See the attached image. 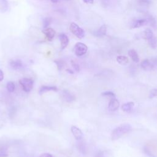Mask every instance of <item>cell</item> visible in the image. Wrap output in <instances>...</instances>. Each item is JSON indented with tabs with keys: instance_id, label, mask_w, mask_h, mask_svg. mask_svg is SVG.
<instances>
[{
	"instance_id": "obj_23",
	"label": "cell",
	"mask_w": 157,
	"mask_h": 157,
	"mask_svg": "<svg viewBox=\"0 0 157 157\" xmlns=\"http://www.w3.org/2000/svg\"><path fill=\"white\" fill-rule=\"evenodd\" d=\"M15 86L13 82H9L7 83V89L9 93H13L15 90Z\"/></svg>"
},
{
	"instance_id": "obj_3",
	"label": "cell",
	"mask_w": 157,
	"mask_h": 157,
	"mask_svg": "<svg viewBox=\"0 0 157 157\" xmlns=\"http://www.w3.org/2000/svg\"><path fill=\"white\" fill-rule=\"evenodd\" d=\"M74 53L77 56H82L86 54L88 50V47L83 43L77 42L74 45Z\"/></svg>"
},
{
	"instance_id": "obj_1",
	"label": "cell",
	"mask_w": 157,
	"mask_h": 157,
	"mask_svg": "<svg viewBox=\"0 0 157 157\" xmlns=\"http://www.w3.org/2000/svg\"><path fill=\"white\" fill-rule=\"evenodd\" d=\"M132 131V127L129 124H123L115 128L111 134V139L113 140H116L124 135L129 133Z\"/></svg>"
},
{
	"instance_id": "obj_34",
	"label": "cell",
	"mask_w": 157,
	"mask_h": 157,
	"mask_svg": "<svg viewBox=\"0 0 157 157\" xmlns=\"http://www.w3.org/2000/svg\"><path fill=\"white\" fill-rule=\"evenodd\" d=\"M52 2H54V3H56V2H58V0H50Z\"/></svg>"
},
{
	"instance_id": "obj_33",
	"label": "cell",
	"mask_w": 157,
	"mask_h": 157,
	"mask_svg": "<svg viewBox=\"0 0 157 157\" xmlns=\"http://www.w3.org/2000/svg\"><path fill=\"white\" fill-rule=\"evenodd\" d=\"M96 157H104L103 153H98V154L96 156Z\"/></svg>"
},
{
	"instance_id": "obj_15",
	"label": "cell",
	"mask_w": 157,
	"mask_h": 157,
	"mask_svg": "<svg viewBox=\"0 0 157 157\" xmlns=\"http://www.w3.org/2000/svg\"><path fill=\"white\" fill-rule=\"evenodd\" d=\"M128 55L134 62L138 63L139 61V55H138L137 52L135 50H134V49L129 50L128 51Z\"/></svg>"
},
{
	"instance_id": "obj_22",
	"label": "cell",
	"mask_w": 157,
	"mask_h": 157,
	"mask_svg": "<svg viewBox=\"0 0 157 157\" xmlns=\"http://www.w3.org/2000/svg\"><path fill=\"white\" fill-rule=\"evenodd\" d=\"M147 20L148 21V24H149L150 25H151L152 27L155 28L156 26V21L155 20V19L151 15H149L147 18Z\"/></svg>"
},
{
	"instance_id": "obj_31",
	"label": "cell",
	"mask_w": 157,
	"mask_h": 157,
	"mask_svg": "<svg viewBox=\"0 0 157 157\" xmlns=\"http://www.w3.org/2000/svg\"><path fill=\"white\" fill-rule=\"evenodd\" d=\"M3 79H4V73L0 69V82L2 81Z\"/></svg>"
},
{
	"instance_id": "obj_8",
	"label": "cell",
	"mask_w": 157,
	"mask_h": 157,
	"mask_svg": "<svg viewBox=\"0 0 157 157\" xmlns=\"http://www.w3.org/2000/svg\"><path fill=\"white\" fill-rule=\"evenodd\" d=\"M120 106V102L115 98H111L109 102L108 108L110 111H115L117 110Z\"/></svg>"
},
{
	"instance_id": "obj_30",
	"label": "cell",
	"mask_w": 157,
	"mask_h": 157,
	"mask_svg": "<svg viewBox=\"0 0 157 157\" xmlns=\"http://www.w3.org/2000/svg\"><path fill=\"white\" fill-rule=\"evenodd\" d=\"M39 157H53V156L50 153H42V155H40V156Z\"/></svg>"
},
{
	"instance_id": "obj_7",
	"label": "cell",
	"mask_w": 157,
	"mask_h": 157,
	"mask_svg": "<svg viewBox=\"0 0 157 157\" xmlns=\"http://www.w3.org/2000/svg\"><path fill=\"white\" fill-rule=\"evenodd\" d=\"M59 39L61 44V49L64 50L69 44V39L66 34L64 33H61L59 35Z\"/></svg>"
},
{
	"instance_id": "obj_13",
	"label": "cell",
	"mask_w": 157,
	"mask_h": 157,
	"mask_svg": "<svg viewBox=\"0 0 157 157\" xmlns=\"http://www.w3.org/2000/svg\"><path fill=\"white\" fill-rule=\"evenodd\" d=\"M10 66L13 69L17 70L22 67L23 63L20 59H15L10 61Z\"/></svg>"
},
{
	"instance_id": "obj_32",
	"label": "cell",
	"mask_w": 157,
	"mask_h": 157,
	"mask_svg": "<svg viewBox=\"0 0 157 157\" xmlns=\"http://www.w3.org/2000/svg\"><path fill=\"white\" fill-rule=\"evenodd\" d=\"M83 1L86 4H93L94 2V0H83Z\"/></svg>"
},
{
	"instance_id": "obj_9",
	"label": "cell",
	"mask_w": 157,
	"mask_h": 157,
	"mask_svg": "<svg viewBox=\"0 0 157 157\" xmlns=\"http://www.w3.org/2000/svg\"><path fill=\"white\" fill-rule=\"evenodd\" d=\"M148 24V21L147 18H143V19H138L136 20H134L132 23L131 24V28H139L142 26H144Z\"/></svg>"
},
{
	"instance_id": "obj_27",
	"label": "cell",
	"mask_w": 157,
	"mask_h": 157,
	"mask_svg": "<svg viewBox=\"0 0 157 157\" xmlns=\"http://www.w3.org/2000/svg\"><path fill=\"white\" fill-rule=\"evenodd\" d=\"M149 97L150 98H157V88H153L151 90L149 94Z\"/></svg>"
},
{
	"instance_id": "obj_11",
	"label": "cell",
	"mask_w": 157,
	"mask_h": 157,
	"mask_svg": "<svg viewBox=\"0 0 157 157\" xmlns=\"http://www.w3.org/2000/svg\"><path fill=\"white\" fill-rule=\"evenodd\" d=\"M50 91H57L58 88L55 86H45L43 85L42 86L39 90V93L40 94H42L45 92Z\"/></svg>"
},
{
	"instance_id": "obj_6",
	"label": "cell",
	"mask_w": 157,
	"mask_h": 157,
	"mask_svg": "<svg viewBox=\"0 0 157 157\" xmlns=\"http://www.w3.org/2000/svg\"><path fill=\"white\" fill-rule=\"evenodd\" d=\"M71 130V132H72L74 138L76 140H79L82 139L83 134V132L81 131V129H80L78 128H77L75 126H72Z\"/></svg>"
},
{
	"instance_id": "obj_28",
	"label": "cell",
	"mask_w": 157,
	"mask_h": 157,
	"mask_svg": "<svg viewBox=\"0 0 157 157\" xmlns=\"http://www.w3.org/2000/svg\"><path fill=\"white\" fill-rule=\"evenodd\" d=\"M139 4L140 6H148L151 4L150 0H139Z\"/></svg>"
},
{
	"instance_id": "obj_19",
	"label": "cell",
	"mask_w": 157,
	"mask_h": 157,
	"mask_svg": "<svg viewBox=\"0 0 157 157\" xmlns=\"http://www.w3.org/2000/svg\"><path fill=\"white\" fill-rule=\"evenodd\" d=\"M8 9V2L7 0H0V12H5Z\"/></svg>"
},
{
	"instance_id": "obj_14",
	"label": "cell",
	"mask_w": 157,
	"mask_h": 157,
	"mask_svg": "<svg viewBox=\"0 0 157 157\" xmlns=\"http://www.w3.org/2000/svg\"><path fill=\"white\" fill-rule=\"evenodd\" d=\"M140 66L141 67L144 69V70H146V71H148V70H150L152 69L153 67V64L152 63H150V61L147 59H144L142 62H141V64H140Z\"/></svg>"
},
{
	"instance_id": "obj_5",
	"label": "cell",
	"mask_w": 157,
	"mask_h": 157,
	"mask_svg": "<svg viewBox=\"0 0 157 157\" xmlns=\"http://www.w3.org/2000/svg\"><path fill=\"white\" fill-rule=\"evenodd\" d=\"M42 33L45 36V38L48 41H52L56 34L55 31L52 28H45L44 30H42Z\"/></svg>"
},
{
	"instance_id": "obj_29",
	"label": "cell",
	"mask_w": 157,
	"mask_h": 157,
	"mask_svg": "<svg viewBox=\"0 0 157 157\" xmlns=\"http://www.w3.org/2000/svg\"><path fill=\"white\" fill-rule=\"evenodd\" d=\"M71 64H72V67H74V69H75V71H76L77 72H79V71H80L79 65H78L75 61L72 60V61H71Z\"/></svg>"
},
{
	"instance_id": "obj_17",
	"label": "cell",
	"mask_w": 157,
	"mask_h": 157,
	"mask_svg": "<svg viewBox=\"0 0 157 157\" xmlns=\"http://www.w3.org/2000/svg\"><path fill=\"white\" fill-rule=\"evenodd\" d=\"M117 61L121 65H126L129 62V59L128 58L125 56H123V55H120L118 56L116 58Z\"/></svg>"
},
{
	"instance_id": "obj_4",
	"label": "cell",
	"mask_w": 157,
	"mask_h": 157,
	"mask_svg": "<svg viewBox=\"0 0 157 157\" xmlns=\"http://www.w3.org/2000/svg\"><path fill=\"white\" fill-rule=\"evenodd\" d=\"M33 80L31 78H23L19 80V83L25 92H29L33 87Z\"/></svg>"
},
{
	"instance_id": "obj_16",
	"label": "cell",
	"mask_w": 157,
	"mask_h": 157,
	"mask_svg": "<svg viewBox=\"0 0 157 157\" xmlns=\"http://www.w3.org/2000/svg\"><path fill=\"white\" fill-rule=\"evenodd\" d=\"M134 105V103L133 102H128L126 103H124L121 105V109L124 112H130L132 107Z\"/></svg>"
},
{
	"instance_id": "obj_26",
	"label": "cell",
	"mask_w": 157,
	"mask_h": 157,
	"mask_svg": "<svg viewBox=\"0 0 157 157\" xmlns=\"http://www.w3.org/2000/svg\"><path fill=\"white\" fill-rule=\"evenodd\" d=\"M101 94H102V96L108 97V98H110V99H111V98H115V93H113V92L110 91H104V92L102 93Z\"/></svg>"
},
{
	"instance_id": "obj_12",
	"label": "cell",
	"mask_w": 157,
	"mask_h": 157,
	"mask_svg": "<svg viewBox=\"0 0 157 157\" xmlns=\"http://www.w3.org/2000/svg\"><path fill=\"white\" fill-rule=\"evenodd\" d=\"M106 33H107V25H103L94 33V35L96 36V37H101L104 36L106 34Z\"/></svg>"
},
{
	"instance_id": "obj_21",
	"label": "cell",
	"mask_w": 157,
	"mask_h": 157,
	"mask_svg": "<svg viewBox=\"0 0 157 157\" xmlns=\"http://www.w3.org/2000/svg\"><path fill=\"white\" fill-rule=\"evenodd\" d=\"M149 45L151 47V48L155 49L157 47V39L155 37H153L152 39L148 40Z\"/></svg>"
},
{
	"instance_id": "obj_24",
	"label": "cell",
	"mask_w": 157,
	"mask_h": 157,
	"mask_svg": "<svg viewBox=\"0 0 157 157\" xmlns=\"http://www.w3.org/2000/svg\"><path fill=\"white\" fill-rule=\"evenodd\" d=\"M52 18L51 17H46L43 20V26L44 28H48V26L50 25L52 22Z\"/></svg>"
},
{
	"instance_id": "obj_20",
	"label": "cell",
	"mask_w": 157,
	"mask_h": 157,
	"mask_svg": "<svg viewBox=\"0 0 157 157\" xmlns=\"http://www.w3.org/2000/svg\"><path fill=\"white\" fill-rule=\"evenodd\" d=\"M7 147L4 145H0V157H7Z\"/></svg>"
},
{
	"instance_id": "obj_18",
	"label": "cell",
	"mask_w": 157,
	"mask_h": 157,
	"mask_svg": "<svg viewBox=\"0 0 157 157\" xmlns=\"http://www.w3.org/2000/svg\"><path fill=\"white\" fill-rule=\"evenodd\" d=\"M153 37L154 36H153V31L150 28H147L144 31V38L146 40H149L150 39H152Z\"/></svg>"
},
{
	"instance_id": "obj_25",
	"label": "cell",
	"mask_w": 157,
	"mask_h": 157,
	"mask_svg": "<svg viewBox=\"0 0 157 157\" xmlns=\"http://www.w3.org/2000/svg\"><path fill=\"white\" fill-rule=\"evenodd\" d=\"M54 62L56 63L58 70L60 71V70L63 69V68L64 66V62L63 60H61V59L55 60V61H54Z\"/></svg>"
},
{
	"instance_id": "obj_2",
	"label": "cell",
	"mask_w": 157,
	"mask_h": 157,
	"mask_svg": "<svg viewBox=\"0 0 157 157\" xmlns=\"http://www.w3.org/2000/svg\"><path fill=\"white\" fill-rule=\"evenodd\" d=\"M69 29L75 36H76L77 38H78L80 39L83 38L85 36L84 30L82 28H80L78 26V25L77 24H76L75 23L72 22L70 24Z\"/></svg>"
},
{
	"instance_id": "obj_10",
	"label": "cell",
	"mask_w": 157,
	"mask_h": 157,
	"mask_svg": "<svg viewBox=\"0 0 157 157\" xmlns=\"http://www.w3.org/2000/svg\"><path fill=\"white\" fill-rule=\"evenodd\" d=\"M62 95H63V99L66 102H72L75 99V96L71 92H69L68 90H64L63 91Z\"/></svg>"
}]
</instances>
